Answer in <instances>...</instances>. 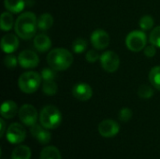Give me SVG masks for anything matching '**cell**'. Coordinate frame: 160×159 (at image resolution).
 <instances>
[{"mask_svg":"<svg viewBox=\"0 0 160 159\" xmlns=\"http://www.w3.org/2000/svg\"><path fill=\"white\" fill-rule=\"evenodd\" d=\"M56 70H54L53 68L50 67H45L42 69L41 71V78L43 81H54V79L56 78Z\"/></svg>","mask_w":160,"mask_h":159,"instance_id":"cell-27","label":"cell"},{"mask_svg":"<svg viewBox=\"0 0 160 159\" xmlns=\"http://www.w3.org/2000/svg\"><path fill=\"white\" fill-rule=\"evenodd\" d=\"M99 59L102 68L107 72H114L119 67L120 58L117 53L112 51H107L103 52Z\"/></svg>","mask_w":160,"mask_h":159,"instance_id":"cell-6","label":"cell"},{"mask_svg":"<svg viewBox=\"0 0 160 159\" xmlns=\"http://www.w3.org/2000/svg\"><path fill=\"white\" fill-rule=\"evenodd\" d=\"M53 24V18L50 13H43L38 18V28L42 31L50 29Z\"/></svg>","mask_w":160,"mask_h":159,"instance_id":"cell-19","label":"cell"},{"mask_svg":"<svg viewBox=\"0 0 160 159\" xmlns=\"http://www.w3.org/2000/svg\"><path fill=\"white\" fill-rule=\"evenodd\" d=\"M49 66L56 71H64L70 67L73 63V56L66 49L56 48L51 51L47 56Z\"/></svg>","mask_w":160,"mask_h":159,"instance_id":"cell-2","label":"cell"},{"mask_svg":"<svg viewBox=\"0 0 160 159\" xmlns=\"http://www.w3.org/2000/svg\"><path fill=\"white\" fill-rule=\"evenodd\" d=\"M72 95L81 101H87L93 96L92 87L85 82H78L72 88Z\"/></svg>","mask_w":160,"mask_h":159,"instance_id":"cell-12","label":"cell"},{"mask_svg":"<svg viewBox=\"0 0 160 159\" xmlns=\"http://www.w3.org/2000/svg\"><path fill=\"white\" fill-rule=\"evenodd\" d=\"M87 48V41L83 38H77L72 43V50L75 53H82Z\"/></svg>","mask_w":160,"mask_h":159,"instance_id":"cell-25","label":"cell"},{"mask_svg":"<svg viewBox=\"0 0 160 159\" xmlns=\"http://www.w3.org/2000/svg\"><path fill=\"white\" fill-rule=\"evenodd\" d=\"M157 52V50H156V46L151 44V45H148L144 48V54L147 56V57H154L155 54Z\"/></svg>","mask_w":160,"mask_h":159,"instance_id":"cell-32","label":"cell"},{"mask_svg":"<svg viewBox=\"0 0 160 159\" xmlns=\"http://www.w3.org/2000/svg\"><path fill=\"white\" fill-rule=\"evenodd\" d=\"M138 95L141 98L143 99H149L154 96V89L152 86L147 84H142L140 86L138 90Z\"/></svg>","mask_w":160,"mask_h":159,"instance_id":"cell-24","label":"cell"},{"mask_svg":"<svg viewBox=\"0 0 160 159\" xmlns=\"http://www.w3.org/2000/svg\"><path fill=\"white\" fill-rule=\"evenodd\" d=\"M38 19L33 12L27 11L21 14L15 22V32L22 39L32 38L37 31Z\"/></svg>","mask_w":160,"mask_h":159,"instance_id":"cell-1","label":"cell"},{"mask_svg":"<svg viewBox=\"0 0 160 159\" xmlns=\"http://www.w3.org/2000/svg\"><path fill=\"white\" fill-rule=\"evenodd\" d=\"M0 126H1V132H0V137L2 138L4 136V133H5V128H6V124L4 122L3 119H0Z\"/></svg>","mask_w":160,"mask_h":159,"instance_id":"cell-33","label":"cell"},{"mask_svg":"<svg viewBox=\"0 0 160 159\" xmlns=\"http://www.w3.org/2000/svg\"><path fill=\"white\" fill-rule=\"evenodd\" d=\"M42 126L35 124L34 126L30 127V132L32 136L41 144H47L51 142L52 135L49 131L44 129Z\"/></svg>","mask_w":160,"mask_h":159,"instance_id":"cell-13","label":"cell"},{"mask_svg":"<svg viewBox=\"0 0 160 159\" xmlns=\"http://www.w3.org/2000/svg\"><path fill=\"white\" fill-rule=\"evenodd\" d=\"M91 43L95 49L104 50L110 44V36L105 30L97 29L91 35Z\"/></svg>","mask_w":160,"mask_h":159,"instance_id":"cell-11","label":"cell"},{"mask_svg":"<svg viewBox=\"0 0 160 159\" xmlns=\"http://www.w3.org/2000/svg\"><path fill=\"white\" fill-rule=\"evenodd\" d=\"M18 113H19V118L23 125L27 127H32L35 124H37L38 112L34 106L30 104H24L20 108Z\"/></svg>","mask_w":160,"mask_h":159,"instance_id":"cell-7","label":"cell"},{"mask_svg":"<svg viewBox=\"0 0 160 159\" xmlns=\"http://www.w3.org/2000/svg\"><path fill=\"white\" fill-rule=\"evenodd\" d=\"M31 158V150L26 145L17 146L11 154V159H30Z\"/></svg>","mask_w":160,"mask_h":159,"instance_id":"cell-18","label":"cell"},{"mask_svg":"<svg viewBox=\"0 0 160 159\" xmlns=\"http://www.w3.org/2000/svg\"><path fill=\"white\" fill-rule=\"evenodd\" d=\"M147 37L144 32L135 30L130 32L126 37V46L131 52H141L146 47Z\"/></svg>","mask_w":160,"mask_h":159,"instance_id":"cell-5","label":"cell"},{"mask_svg":"<svg viewBox=\"0 0 160 159\" xmlns=\"http://www.w3.org/2000/svg\"><path fill=\"white\" fill-rule=\"evenodd\" d=\"M6 137L10 143L19 144L24 141L26 137V131L22 125L18 123H13L8 127Z\"/></svg>","mask_w":160,"mask_h":159,"instance_id":"cell-8","label":"cell"},{"mask_svg":"<svg viewBox=\"0 0 160 159\" xmlns=\"http://www.w3.org/2000/svg\"><path fill=\"white\" fill-rule=\"evenodd\" d=\"M40 159H62L60 151L55 146H47L42 149Z\"/></svg>","mask_w":160,"mask_h":159,"instance_id":"cell-20","label":"cell"},{"mask_svg":"<svg viewBox=\"0 0 160 159\" xmlns=\"http://www.w3.org/2000/svg\"><path fill=\"white\" fill-rule=\"evenodd\" d=\"M39 121L40 125L46 129H55L61 125L62 114L56 107L48 105L41 110Z\"/></svg>","mask_w":160,"mask_h":159,"instance_id":"cell-3","label":"cell"},{"mask_svg":"<svg viewBox=\"0 0 160 159\" xmlns=\"http://www.w3.org/2000/svg\"><path fill=\"white\" fill-rule=\"evenodd\" d=\"M19 63L18 61V58H16L13 54H8L5 59H4V64L5 66L9 68V69H12L14 67H16L17 64Z\"/></svg>","mask_w":160,"mask_h":159,"instance_id":"cell-29","label":"cell"},{"mask_svg":"<svg viewBox=\"0 0 160 159\" xmlns=\"http://www.w3.org/2000/svg\"><path fill=\"white\" fill-rule=\"evenodd\" d=\"M0 112L2 117L6 119H12L18 112L17 104L12 100H7L2 104Z\"/></svg>","mask_w":160,"mask_h":159,"instance_id":"cell-15","label":"cell"},{"mask_svg":"<svg viewBox=\"0 0 160 159\" xmlns=\"http://www.w3.org/2000/svg\"><path fill=\"white\" fill-rule=\"evenodd\" d=\"M132 111L129 108H123L119 112V119L122 122H128L132 118Z\"/></svg>","mask_w":160,"mask_h":159,"instance_id":"cell-30","label":"cell"},{"mask_svg":"<svg viewBox=\"0 0 160 159\" xmlns=\"http://www.w3.org/2000/svg\"><path fill=\"white\" fill-rule=\"evenodd\" d=\"M19 65L23 68H34L39 63L38 54L31 50H24L18 56Z\"/></svg>","mask_w":160,"mask_h":159,"instance_id":"cell-9","label":"cell"},{"mask_svg":"<svg viewBox=\"0 0 160 159\" xmlns=\"http://www.w3.org/2000/svg\"><path fill=\"white\" fill-rule=\"evenodd\" d=\"M140 27L142 30H150L154 25V19L151 15H144L141 18L139 22Z\"/></svg>","mask_w":160,"mask_h":159,"instance_id":"cell-26","label":"cell"},{"mask_svg":"<svg viewBox=\"0 0 160 159\" xmlns=\"http://www.w3.org/2000/svg\"><path fill=\"white\" fill-rule=\"evenodd\" d=\"M85 58H86L87 62H89V63H95V62H97V61L98 60V58H100V57H99V55H98V53L97 51H95V50H90V51L87 52V53H86V55H85Z\"/></svg>","mask_w":160,"mask_h":159,"instance_id":"cell-31","label":"cell"},{"mask_svg":"<svg viewBox=\"0 0 160 159\" xmlns=\"http://www.w3.org/2000/svg\"><path fill=\"white\" fill-rule=\"evenodd\" d=\"M42 91L47 96H53L57 92V84L54 81H44Z\"/></svg>","mask_w":160,"mask_h":159,"instance_id":"cell-23","label":"cell"},{"mask_svg":"<svg viewBox=\"0 0 160 159\" xmlns=\"http://www.w3.org/2000/svg\"><path fill=\"white\" fill-rule=\"evenodd\" d=\"M5 7L11 13H20L24 8L26 3L24 0H5Z\"/></svg>","mask_w":160,"mask_h":159,"instance_id":"cell-17","label":"cell"},{"mask_svg":"<svg viewBox=\"0 0 160 159\" xmlns=\"http://www.w3.org/2000/svg\"><path fill=\"white\" fill-rule=\"evenodd\" d=\"M41 75H39L38 72H24L20 76L18 80L19 88L21 89L22 92L25 94H33L38 89L41 83Z\"/></svg>","mask_w":160,"mask_h":159,"instance_id":"cell-4","label":"cell"},{"mask_svg":"<svg viewBox=\"0 0 160 159\" xmlns=\"http://www.w3.org/2000/svg\"><path fill=\"white\" fill-rule=\"evenodd\" d=\"M34 46L38 52H47L51 48L52 41L47 35L39 34V35L36 36L34 38Z\"/></svg>","mask_w":160,"mask_h":159,"instance_id":"cell-16","label":"cell"},{"mask_svg":"<svg viewBox=\"0 0 160 159\" xmlns=\"http://www.w3.org/2000/svg\"><path fill=\"white\" fill-rule=\"evenodd\" d=\"M98 132L104 138H112L116 136L120 130L118 123L112 119H106L98 125Z\"/></svg>","mask_w":160,"mask_h":159,"instance_id":"cell-10","label":"cell"},{"mask_svg":"<svg viewBox=\"0 0 160 159\" xmlns=\"http://www.w3.org/2000/svg\"><path fill=\"white\" fill-rule=\"evenodd\" d=\"M14 24V20L11 15V13L6 11L3 12L1 15V20H0V27L3 31H9Z\"/></svg>","mask_w":160,"mask_h":159,"instance_id":"cell-21","label":"cell"},{"mask_svg":"<svg viewBox=\"0 0 160 159\" xmlns=\"http://www.w3.org/2000/svg\"><path fill=\"white\" fill-rule=\"evenodd\" d=\"M19 47V39L13 34L5 35L1 39V49L6 53H12Z\"/></svg>","mask_w":160,"mask_h":159,"instance_id":"cell-14","label":"cell"},{"mask_svg":"<svg viewBox=\"0 0 160 159\" xmlns=\"http://www.w3.org/2000/svg\"><path fill=\"white\" fill-rule=\"evenodd\" d=\"M150 43L155 45L156 47L160 48V26L156 27L151 33H150Z\"/></svg>","mask_w":160,"mask_h":159,"instance_id":"cell-28","label":"cell"},{"mask_svg":"<svg viewBox=\"0 0 160 159\" xmlns=\"http://www.w3.org/2000/svg\"><path fill=\"white\" fill-rule=\"evenodd\" d=\"M149 81L154 88L160 91V66L155 67L150 70Z\"/></svg>","mask_w":160,"mask_h":159,"instance_id":"cell-22","label":"cell"}]
</instances>
